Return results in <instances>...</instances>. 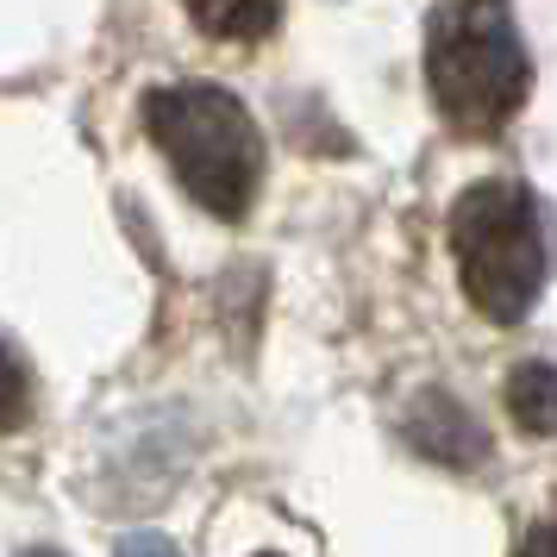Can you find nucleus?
Returning <instances> with one entry per match:
<instances>
[{
	"label": "nucleus",
	"instance_id": "nucleus-1",
	"mask_svg": "<svg viewBox=\"0 0 557 557\" xmlns=\"http://www.w3.org/2000/svg\"><path fill=\"white\" fill-rule=\"evenodd\" d=\"M145 132H151L182 188L220 213V220H245L251 195L263 182V138L257 120L245 113L238 95L213 88V82H170L145 95Z\"/></svg>",
	"mask_w": 557,
	"mask_h": 557
},
{
	"label": "nucleus",
	"instance_id": "nucleus-2",
	"mask_svg": "<svg viewBox=\"0 0 557 557\" xmlns=\"http://www.w3.org/2000/svg\"><path fill=\"white\" fill-rule=\"evenodd\" d=\"M426 82L445 126L502 132L532 88V63L507 7H432L426 20Z\"/></svg>",
	"mask_w": 557,
	"mask_h": 557
},
{
	"label": "nucleus",
	"instance_id": "nucleus-3",
	"mask_svg": "<svg viewBox=\"0 0 557 557\" xmlns=\"http://www.w3.org/2000/svg\"><path fill=\"white\" fill-rule=\"evenodd\" d=\"M451 257L482 320L513 326L545 288V220L527 182H476L451 207Z\"/></svg>",
	"mask_w": 557,
	"mask_h": 557
},
{
	"label": "nucleus",
	"instance_id": "nucleus-4",
	"mask_svg": "<svg viewBox=\"0 0 557 557\" xmlns=\"http://www.w3.org/2000/svg\"><path fill=\"white\" fill-rule=\"evenodd\" d=\"M401 432H407V445H413L420 457L451 463V470H470V463L488 457V432H482V420L457 401V395H445V388H420L413 407L401 413Z\"/></svg>",
	"mask_w": 557,
	"mask_h": 557
},
{
	"label": "nucleus",
	"instance_id": "nucleus-5",
	"mask_svg": "<svg viewBox=\"0 0 557 557\" xmlns=\"http://www.w3.org/2000/svg\"><path fill=\"white\" fill-rule=\"evenodd\" d=\"M507 413L520 432L552 438L557 432V363H520L507 376Z\"/></svg>",
	"mask_w": 557,
	"mask_h": 557
},
{
	"label": "nucleus",
	"instance_id": "nucleus-6",
	"mask_svg": "<svg viewBox=\"0 0 557 557\" xmlns=\"http://www.w3.org/2000/svg\"><path fill=\"white\" fill-rule=\"evenodd\" d=\"M188 20L201 32H220V38H238V45H257V38H270L282 26V7L270 0H245V7H232V0H207V7H188Z\"/></svg>",
	"mask_w": 557,
	"mask_h": 557
},
{
	"label": "nucleus",
	"instance_id": "nucleus-7",
	"mask_svg": "<svg viewBox=\"0 0 557 557\" xmlns=\"http://www.w3.org/2000/svg\"><path fill=\"white\" fill-rule=\"evenodd\" d=\"M26 420H32V376L0 338V432H20Z\"/></svg>",
	"mask_w": 557,
	"mask_h": 557
},
{
	"label": "nucleus",
	"instance_id": "nucleus-8",
	"mask_svg": "<svg viewBox=\"0 0 557 557\" xmlns=\"http://www.w3.org/2000/svg\"><path fill=\"white\" fill-rule=\"evenodd\" d=\"M513 557H557V520H545V527H532L520 545H513Z\"/></svg>",
	"mask_w": 557,
	"mask_h": 557
},
{
	"label": "nucleus",
	"instance_id": "nucleus-9",
	"mask_svg": "<svg viewBox=\"0 0 557 557\" xmlns=\"http://www.w3.org/2000/svg\"><path fill=\"white\" fill-rule=\"evenodd\" d=\"M120 557H182L170 539H157V532H132L126 545H120Z\"/></svg>",
	"mask_w": 557,
	"mask_h": 557
},
{
	"label": "nucleus",
	"instance_id": "nucleus-10",
	"mask_svg": "<svg viewBox=\"0 0 557 557\" xmlns=\"http://www.w3.org/2000/svg\"><path fill=\"white\" fill-rule=\"evenodd\" d=\"M20 557H57V552H45V545H32V552H20Z\"/></svg>",
	"mask_w": 557,
	"mask_h": 557
},
{
	"label": "nucleus",
	"instance_id": "nucleus-11",
	"mask_svg": "<svg viewBox=\"0 0 557 557\" xmlns=\"http://www.w3.org/2000/svg\"><path fill=\"white\" fill-rule=\"evenodd\" d=\"M263 557H270V552H263Z\"/></svg>",
	"mask_w": 557,
	"mask_h": 557
}]
</instances>
